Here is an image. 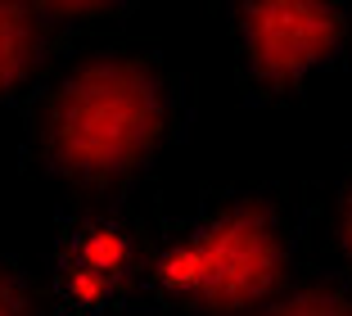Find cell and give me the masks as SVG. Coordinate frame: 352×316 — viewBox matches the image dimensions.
<instances>
[{
    "mask_svg": "<svg viewBox=\"0 0 352 316\" xmlns=\"http://www.w3.org/2000/svg\"><path fill=\"white\" fill-rule=\"evenodd\" d=\"M149 266V213L131 199H95L59 217L50 240L45 298L54 316L140 312Z\"/></svg>",
    "mask_w": 352,
    "mask_h": 316,
    "instance_id": "cell-4",
    "label": "cell"
},
{
    "mask_svg": "<svg viewBox=\"0 0 352 316\" xmlns=\"http://www.w3.org/2000/svg\"><path fill=\"white\" fill-rule=\"evenodd\" d=\"M244 316H352V280L334 266H307L276 298Z\"/></svg>",
    "mask_w": 352,
    "mask_h": 316,
    "instance_id": "cell-6",
    "label": "cell"
},
{
    "mask_svg": "<svg viewBox=\"0 0 352 316\" xmlns=\"http://www.w3.org/2000/svg\"><path fill=\"white\" fill-rule=\"evenodd\" d=\"M221 19L235 86L258 109L302 100L352 45V10L334 0H235Z\"/></svg>",
    "mask_w": 352,
    "mask_h": 316,
    "instance_id": "cell-3",
    "label": "cell"
},
{
    "mask_svg": "<svg viewBox=\"0 0 352 316\" xmlns=\"http://www.w3.org/2000/svg\"><path fill=\"white\" fill-rule=\"evenodd\" d=\"M19 158L91 199H131L190 131V77L163 45L109 36L77 41L23 104Z\"/></svg>",
    "mask_w": 352,
    "mask_h": 316,
    "instance_id": "cell-1",
    "label": "cell"
},
{
    "mask_svg": "<svg viewBox=\"0 0 352 316\" xmlns=\"http://www.w3.org/2000/svg\"><path fill=\"white\" fill-rule=\"evenodd\" d=\"M311 231L307 194L280 181L208 185L149 213V266L140 312L244 316L302 271Z\"/></svg>",
    "mask_w": 352,
    "mask_h": 316,
    "instance_id": "cell-2",
    "label": "cell"
},
{
    "mask_svg": "<svg viewBox=\"0 0 352 316\" xmlns=\"http://www.w3.org/2000/svg\"><path fill=\"white\" fill-rule=\"evenodd\" d=\"M68 45L50 5H0V113L23 109Z\"/></svg>",
    "mask_w": 352,
    "mask_h": 316,
    "instance_id": "cell-5",
    "label": "cell"
},
{
    "mask_svg": "<svg viewBox=\"0 0 352 316\" xmlns=\"http://www.w3.org/2000/svg\"><path fill=\"white\" fill-rule=\"evenodd\" d=\"M334 253H339V266L334 271L352 280V167L343 172L339 190H334Z\"/></svg>",
    "mask_w": 352,
    "mask_h": 316,
    "instance_id": "cell-8",
    "label": "cell"
},
{
    "mask_svg": "<svg viewBox=\"0 0 352 316\" xmlns=\"http://www.w3.org/2000/svg\"><path fill=\"white\" fill-rule=\"evenodd\" d=\"M0 316H54L45 285L5 249H0Z\"/></svg>",
    "mask_w": 352,
    "mask_h": 316,
    "instance_id": "cell-7",
    "label": "cell"
}]
</instances>
